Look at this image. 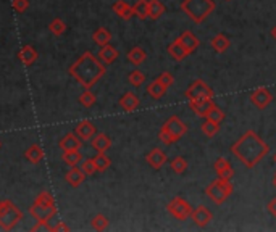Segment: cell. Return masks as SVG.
<instances>
[{
  "label": "cell",
  "mask_w": 276,
  "mask_h": 232,
  "mask_svg": "<svg viewBox=\"0 0 276 232\" xmlns=\"http://www.w3.org/2000/svg\"><path fill=\"white\" fill-rule=\"evenodd\" d=\"M231 153L243 161L246 168L252 169L270 153V145L264 139H260L255 131H246L231 145Z\"/></svg>",
  "instance_id": "obj_1"
},
{
  "label": "cell",
  "mask_w": 276,
  "mask_h": 232,
  "mask_svg": "<svg viewBox=\"0 0 276 232\" xmlns=\"http://www.w3.org/2000/svg\"><path fill=\"white\" fill-rule=\"evenodd\" d=\"M105 66L100 60L94 57V53L84 52L82 55L70 66V76L76 79L84 89H91L94 84L99 83V79L105 76Z\"/></svg>",
  "instance_id": "obj_2"
},
{
  "label": "cell",
  "mask_w": 276,
  "mask_h": 232,
  "mask_svg": "<svg viewBox=\"0 0 276 232\" xmlns=\"http://www.w3.org/2000/svg\"><path fill=\"white\" fill-rule=\"evenodd\" d=\"M181 10L188 15L194 23H204L215 10L213 0H183Z\"/></svg>",
  "instance_id": "obj_3"
},
{
  "label": "cell",
  "mask_w": 276,
  "mask_h": 232,
  "mask_svg": "<svg viewBox=\"0 0 276 232\" xmlns=\"http://www.w3.org/2000/svg\"><path fill=\"white\" fill-rule=\"evenodd\" d=\"M23 220V211L11 200L0 202V229L11 231Z\"/></svg>",
  "instance_id": "obj_4"
},
{
  "label": "cell",
  "mask_w": 276,
  "mask_h": 232,
  "mask_svg": "<svg viewBox=\"0 0 276 232\" xmlns=\"http://www.w3.org/2000/svg\"><path fill=\"white\" fill-rule=\"evenodd\" d=\"M233 190L234 189H233V184L230 182V179H222V177H218V179L212 181L209 186L205 187V195L209 197L213 203L222 205L233 195Z\"/></svg>",
  "instance_id": "obj_5"
},
{
  "label": "cell",
  "mask_w": 276,
  "mask_h": 232,
  "mask_svg": "<svg viewBox=\"0 0 276 232\" xmlns=\"http://www.w3.org/2000/svg\"><path fill=\"white\" fill-rule=\"evenodd\" d=\"M186 99L189 102L192 100H205V99H213V91L212 87H209L202 79L194 81L188 89H186Z\"/></svg>",
  "instance_id": "obj_6"
},
{
  "label": "cell",
  "mask_w": 276,
  "mask_h": 232,
  "mask_svg": "<svg viewBox=\"0 0 276 232\" xmlns=\"http://www.w3.org/2000/svg\"><path fill=\"white\" fill-rule=\"evenodd\" d=\"M168 213L176 218L178 221H184L191 218V213H192V207L189 205V202H186L183 197H175L173 200L168 203Z\"/></svg>",
  "instance_id": "obj_7"
},
{
  "label": "cell",
  "mask_w": 276,
  "mask_h": 232,
  "mask_svg": "<svg viewBox=\"0 0 276 232\" xmlns=\"http://www.w3.org/2000/svg\"><path fill=\"white\" fill-rule=\"evenodd\" d=\"M29 215L36 221L49 223L52 218L57 215V205L55 203H32L29 208Z\"/></svg>",
  "instance_id": "obj_8"
},
{
  "label": "cell",
  "mask_w": 276,
  "mask_h": 232,
  "mask_svg": "<svg viewBox=\"0 0 276 232\" xmlns=\"http://www.w3.org/2000/svg\"><path fill=\"white\" fill-rule=\"evenodd\" d=\"M272 100H273V95L267 87H259L251 94V102L259 110H265L272 104Z\"/></svg>",
  "instance_id": "obj_9"
},
{
  "label": "cell",
  "mask_w": 276,
  "mask_h": 232,
  "mask_svg": "<svg viewBox=\"0 0 276 232\" xmlns=\"http://www.w3.org/2000/svg\"><path fill=\"white\" fill-rule=\"evenodd\" d=\"M191 220L194 221L196 226H199V228H207L212 223L213 215H212V211L209 208L204 207V205H201V207H197V208H192Z\"/></svg>",
  "instance_id": "obj_10"
},
{
  "label": "cell",
  "mask_w": 276,
  "mask_h": 232,
  "mask_svg": "<svg viewBox=\"0 0 276 232\" xmlns=\"http://www.w3.org/2000/svg\"><path fill=\"white\" fill-rule=\"evenodd\" d=\"M163 126L175 135L176 140H179L186 132H188V126H186L184 122L179 119V116H170V118L165 121Z\"/></svg>",
  "instance_id": "obj_11"
},
{
  "label": "cell",
  "mask_w": 276,
  "mask_h": 232,
  "mask_svg": "<svg viewBox=\"0 0 276 232\" xmlns=\"http://www.w3.org/2000/svg\"><path fill=\"white\" fill-rule=\"evenodd\" d=\"M146 161H147V165L150 168L160 169L165 163L168 161V156H167V153H165L162 148H152L150 152L146 155Z\"/></svg>",
  "instance_id": "obj_12"
},
{
  "label": "cell",
  "mask_w": 276,
  "mask_h": 232,
  "mask_svg": "<svg viewBox=\"0 0 276 232\" xmlns=\"http://www.w3.org/2000/svg\"><path fill=\"white\" fill-rule=\"evenodd\" d=\"M74 134L78 135V137L82 140V142H87V140H91L95 134H97V127H95L91 121H81L78 126H76L74 129Z\"/></svg>",
  "instance_id": "obj_13"
},
{
  "label": "cell",
  "mask_w": 276,
  "mask_h": 232,
  "mask_svg": "<svg viewBox=\"0 0 276 232\" xmlns=\"http://www.w3.org/2000/svg\"><path fill=\"white\" fill-rule=\"evenodd\" d=\"M215 107L213 104V99H205V100H192L189 102V108L192 112H194L197 116H201V118H205L209 112L212 108Z\"/></svg>",
  "instance_id": "obj_14"
},
{
  "label": "cell",
  "mask_w": 276,
  "mask_h": 232,
  "mask_svg": "<svg viewBox=\"0 0 276 232\" xmlns=\"http://www.w3.org/2000/svg\"><path fill=\"white\" fill-rule=\"evenodd\" d=\"M213 169H215L217 176L222 177V179H231V177L234 176V168H233V165L226 158H223V156L215 161V165H213Z\"/></svg>",
  "instance_id": "obj_15"
},
{
  "label": "cell",
  "mask_w": 276,
  "mask_h": 232,
  "mask_svg": "<svg viewBox=\"0 0 276 232\" xmlns=\"http://www.w3.org/2000/svg\"><path fill=\"white\" fill-rule=\"evenodd\" d=\"M58 147L61 148V152H70V150H81L82 140L73 132H68L63 139L58 142Z\"/></svg>",
  "instance_id": "obj_16"
},
{
  "label": "cell",
  "mask_w": 276,
  "mask_h": 232,
  "mask_svg": "<svg viewBox=\"0 0 276 232\" xmlns=\"http://www.w3.org/2000/svg\"><path fill=\"white\" fill-rule=\"evenodd\" d=\"M118 105L126 113H131V112L137 110V107L141 105V102H139V99H137V95H134L133 92H126L125 95H121V99L118 100Z\"/></svg>",
  "instance_id": "obj_17"
},
{
  "label": "cell",
  "mask_w": 276,
  "mask_h": 232,
  "mask_svg": "<svg viewBox=\"0 0 276 232\" xmlns=\"http://www.w3.org/2000/svg\"><path fill=\"white\" fill-rule=\"evenodd\" d=\"M84 179H86V174H84V171H82L81 168H78V166H71V169L68 171L66 174H65V181L70 184L71 187H79L82 182H84Z\"/></svg>",
  "instance_id": "obj_18"
},
{
  "label": "cell",
  "mask_w": 276,
  "mask_h": 232,
  "mask_svg": "<svg viewBox=\"0 0 276 232\" xmlns=\"http://www.w3.org/2000/svg\"><path fill=\"white\" fill-rule=\"evenodd\" d=\"M178 39H179V42L183 44V47H184L186 52H188V53L196 52L197 47L201 45V42H199V39H197L191 31H184Z\"/></svg>",
  "instance_id": "obj_19"
},
{
  "label": "cell",
  "mask_w": 276,
  "mask_h": 232,
  "mask_svg": "<svg viewBox=\"0 0 276 232\" xmlns=\"http://www.w3.org/2000/svg\"><path fill=\"white\" fill-rule=\"evenodd\" d=\"M91 142H92L94 150H97V153H105L107 150L112 147V139H110L108 135L103 134V132L95 134L94 137L91 139Z\"/></svg>",
  "instance_id": "obj_20"
},
{
  "label": "cell",
  "mask_w": 276,
  "mask_h": 232,
  "mask_svg": "<svg viewBox=\"0 0 276 232\" xmlns=\"http://www.w3.org/2000/svg\"><path fill=\"white\" fill-rule=\"evenodd\" d=\"M118 55H120L118 50H116L115 47L110 45V44L100 47V50H99V60L102 61V63H105V65H112L113 61L118 58Z\"/></svg>",
  "instance_id": "obj_21"
},
{
  "label": "cell",
  "mask_w": 276,
  "mask_h": 232,
  "mask_svg": "<svg viewBox=\"0 0 276 232\" xmlns=\"http://www.w3.org/2000/svg\"><path fill=\"white\" fill-rule=\"evenodd\" d=\"M113 11H115V15H118L121 19H125V21H128V19H131L134 16V13H133V6H129L125 0H116V2L113 3Z\"/></svg>",
  "instance_id": "obj_22"
},
{
  "label": "cell",
  "mask_w": 276,
  "mask_h": 232,
  "mask_svg": "<svg viewBox=\"0 0 276 232\" xmlns=\"http://www.w3.org/2000/svg\"><path fill=\"white\" fill-rule=\"evenodd\" d=\"M24 158L29 161V163H32V165H37V163H40V161H42V158H44V150H42V147H40L39 144L29 145L26 152H24Z\"/></svg>",
  "instance_id": "obj_23"
},
{
  "label": "cell",
  "mask_w": 276,
  "mask_h": 232,
  "mask_svg": "<svg viewBox=\"0 0 276 232\" xmlns=\"http://www.w3.org/2000/svg\"><path fill=\"white\" fill-rule=\"evenodd\" d=\"M37 52L34 50V47L32 45H24L21 50H19V53H18V58H19V61H21L23 65H26V66H31L34 61L37 60Z\"/></svg>",
  "instance_id": "obj_24"
},
{
  "label": "cell",
  "mask_w": 276,
  "mask_h": 232,
  "mask_svg": "<svg viewBox=\"0 0 276 232\" xmlns=\"http://www.w3.org/2000/svg\"><path fill=\"white\" fill-rule=\"evenodd\" d=\"M210 47L215 52H218V53H223L225 50H228L231 47V40L228 39L225 34H217L215 37H212V40H210Z\"/></svg>",
  "instance_id": "obj_25"
},
{
  "label": "cell",
  "mask_w": 276,
  "mask_h": 232,
  "mask_svg": "<svg viewBox=\"0 0 276 232\" xmlns=\"http://www.w3.org/2000/svg\"><path fill=\"white\" fill-rule=\"evenodd\" d=\"M168 53H170V57L173 60H176V61H181V60H184L186 57L189 55V53L186 52V49L183 47V44L179 42V39L173 40V44L168 45Z\"/></svg>",
  "instance_id": "obj_26"
},
{
  "label": "cell",
  "mask_w": 276,
  "mask_h": 232,
  "mask_svg": "<svg viewBox=\"0 0 276 232\" xmlns=\"http://www.w3.org/2000/svg\"><path fill=\"white\" fill-rule=\"evenodd\" d=\"M147 92L152 99H155V100H160L165 94H167V87H165L162 83H160V79H154L152 83L147 86Z\"/></svg>",
  "instance_id": "obj_27"
},
{
  "label": "cell",
  "mask_w": 276,
  "mask_h": 232,
  "mask_svg": "<svg viewBox=\"0 0 276 232\" xmlns=\"http://www.w3.org/2000/svg\"><path fill=\"white\" fill-rule=\"evenodd\" d=\"M126 58H128L129 63H133L134 66H139V65L144 63V61H146L147 53H146V50H144V49H141V47H134V49H131L128 52Z\"/></svg>",
  "instance_id": "obj_28"
},
{
  "label": "cell",
  "mask_w": 276,
  "mask_h": 232,
  "mask_svg": "<svg viewBox=\"0 0 276 232\" xmlns=\"http://www.w3.org/2000/svg\"><path fill=\"white\" fill-rule=\"evenodd\" d=\"M92 40H94L95 45L103 47V45L110 44V40H112V32H110L107 28H99V29L94 31V34H92Z\"/></svg>",
  "instance_id": "obj_29"
},
{
  "label": "cell",
  "mask_w": 276,
  "mask_h": 232,
  "mask_svg": "<svg viewBox=\"0 0 276 232\" xmlns=\"http://www.w3.org/2000/svg\"><path fill=\"white\" fill-rule=\"evenodd\" d=\"M61 160H63V163H66L68 166H78L84 158H82V153L79 150H70V152L61 153Z\"/></svg>",
  "instance_id": "obj_30"
},
{
  "label": "cell",
  "mask_w": 276,
  "mask_h": 232,
  "mask_svg": "<svg viewBox=\"0 0 276 232\" xmlns=\"http://www.w3.org/2000/svg\"><path fill=\"white\" fill-rule=\"evenodd\" d=\"M165 13V5L160 0H149V18L150 19H158L163 16Z\"/></svg>",
  "instance_id": "obj_31"
},
{
  "label": "cell",
  "mask_w": 276,
  "mask_h": 232,
  "mask_svg": "<svg viewBox=\"0 0 276 232\" xmlns=\"http://www.w3.org/2000/svg\"><path fill=\"white\" fill-rule=\"evenodd\" d=\"M133 13L139 19L149 18V0H137L133 6Z\"/></svg>",
  "instance_id": "obj_32"
},
{
  "label": "cell",
  "mask_w": 276,
  "mask_h": 232,
  "mask_svg": "<svg viewBox=\"0 0 276 232\" xmlns=\"http://www.w3.org/2000/svg\"><path fill=\"white\" fill-rule=\"evenodd\" d=\"M94 163H95V169H97V173H103L110 168V165H112V160H110L105 153H97L94 156Z\"/></svg>",
  "instance_id": "obj_33"
},
{
  "label": "cell",
  "mask_w": 276,
  "mask_h": 232,
  "mask_svg": "<svg viewBox=\"0 0 276 232\" xmlns=\"http://www.w3.org/2000/svg\"><path fill=\"white\" fill-rule=\"evenodd\" d=\"M78 100H79V104L84 107V108H91V107L95 105V102H97V97H95V95L91 92V89H86V91L79 95Z\"/></svg>",
  "instance_id": "obj_34"
},
{
  "label": "cell",
  "mask_w": 276,
  "mask_h": 232,
  "mask_svg": "<svg viewBox=\"0 0 276 232\" xmlns=\"http://www.w3.org/2000/svg\"><path fill=\"white\" fill-rule=\"evenodd\" d=\"M49 31L53 34V36H61L66 31V24L61 18H55L49 23Z\"/></svg>",
  "instance_id": "obj_35"
},
{
  "label": "cell",
  "mask_w": 276,
  "mask_h": 232,
  "mask_svg": "<svg viewBox=\"0 0 276 232\" xmlns=\"http://www.w3.org/2000/svg\"><path fill=\"white\" fill-rule=\"evenodd\" d=\"M202 132L207 135V137H215V135L220 132V124L218 122H213L210 119H205V122L202 124Z\"/></svg>",
  "instance_id": "obj_36"
},
{
  "label": "cell",
  "mask_w": 276,
  "mask_h": 232,
  "mask_svg": "<svg viewBox=\"0 0 276 232\" xmlns=\"http://www.w3.org/2000/svg\"><path fill=\"white\" fill-rule=\"evenodd\" d=\"M108 224H110V221H108V218L105 215H95L92 218V221H91V226L95 231H105L108 228Z\"/></svg>",
  "instance_id": "obj_37"
},
{
  "label": "cell",
  "mask_w": 276,
  "mask_h": 232,
  "mask_svg": "<svg viewBox=\"0 0 276 232\" xmlns=\"http://www.w3.org/2000/svg\"><path fill=\"white\" fill-rule=\"evenodd\" d=\"M170 168L173 169L176 174H183L186 169H188V161H186L183 156H176L175 160H171Z\"/></svg>",
  "instance_id": "obj_38"
},
{
  "label": "cell",
  "mask_w": 276,
  "mask_h": 232,
  "mask_svg": "<svg viewBox=\"0 0 276 232\" xmlns=\"http://www.w3.org/2000/svg\"><path fill=\"white\" fill-rule=\"evenodd\" d=\"M128 81H129V84H131V86H134V87H141V86L144 84V81H146V74H144L142 71H139V70H134L133 73H129Z\"/></svg>",
  "instance_id": "obj_39"
},
{
  "label": "cell",
  "mask_w": 276,
  "mask_h": 232,
  "mask_svg": "<svg viewBox=\"0 0 276 232\" xmlns=\"http://www.w3.org/2000/svg\"><path fill=\"white\" fill-rule=\"evenodd\" d=\"M158 139H160V142H162V144H165V145H171V144H175V142H178L175 139V135L171 134L165 126H162L160 131H158Z\"/></svg>",
  "instance_id": "obj_40"
},
{
  "label": "cell",
  "mask_w": 276,
  "mask_h": 232,
  "mask_svg": "<svg viewBox=\"0 0 276 232\" xmlns=\"http://www.w3.org/2000/svg\"><path fill=\"white\" fill-rule=\"evenodd\" d=\"M205 118L210 119V121H213V122H218V124H220V122H222V121L225 119V113H223L222 108H218V107L215 105V107H213L212 110L209 112V115L205 116Z\"/></svg>",
  "instance_id": "obj_41"
},
{
  "label": "cell",
  "mask_w": 276,
  "mask_h": 232,
  "mask_svg": "<svg viewBox=\"0 0 276 232\" xmlns=\"http://www.w3.org/2000/svg\"><path fill=\"white\" fill-rule=\"evenodd\" d=\"M82 171H84L86 176H92L94 173H97V169H95V163H94V158H84L81 161V166H79Z\"/></svg>",
  "instance_id": "obj_42"
},
{
  "label": "cell",
  "mask_w": 276,
  "mask_h": 232,
  "mask_svg": "<svg viewBox=\"0 0 276 232\" xmlns=\"http://www.w3.org/2000/svg\"><path fill=\"white\" fill-rule=\"evenodd\" d=\"M13 8L18 13H24L27 8H29V0H13L11 2Z\"/></svg>",
  "instance_id": "obj_43"
},
{
  "label": "cell",
  "mask_w": 276,
  "mask_h": 232,
  "mask_svg": "<svg viewBox=\"0 0 276 232\" xmlns=\"http://www.w3.org/2000/svg\"><path fill=\"white\" fill-rule=\"evenodd\" d=\"M158 79H160V83L165 86V87H170V86H173V83H175V78H173V74H170L168 71H165V73H162L160 76H158Z\"/></svg>",
  "instance_id": "obj_44"
},
{
  "label": "cell",
  "mask_w": 276,
  "mask_h": 232,
  "mask_svg": "<svg viewBox=\"0 0 276 232\" xmlns=\"http://www.w3.org/2000/svg\"><path fill=\"white\" fill-rule=\"evenodd\" d=\"M31 231H49L52 232V226L49 223H44V221H37L34 226L31 228Z\"/></svg>",
  "instance_id": "obj_45"
},
{
  "label": "cell",
  "mask_w": 276,
  "mask_h": 232,
  "mask_svg": "<svg viewBox=\"0 0 276 232\" xmlns=\"http://www.w3.org/2000/svg\"><path fill=\"white\" fill-rule=\"evenodd\" d=\"M60 231H70V228L66 226V224L63 221H60L58 224H55V226H52V232H60Z\"/></svg>",
  "instance_id": "obj_46"
},
{
  "label": "cell",
  "mask_w": 276,
  "mask_h": 232,
  "mask_svg": "<svg viewBox=\"0 0 276 232\" xmlns=\"http://www.w3.org/2000/svg\"><path fill=\"white\" fill-rule=\"evenodd\" d=\"M267 208H268V211H270V213L276 218V199H273L270 203H268V207H267Z\"/></svg>",
  "instance_id": "obj_47"
},
{
  "label": "cell",
  "mask_w": 276,
  "mask_h": 232,
  "mask_svg": "<svg viewBox=\"0 0 276 232\" xmlns=\"http://www.w3.org/2000/svg\"><path fill=\"white\" fill-rule=\"evenodd\" d=\"M272 37H273V39L276 40V24H275L273 28H272Z\"/></svg>",
  "instance_id": "obj_48"
},
{
  "label": "cell",
  "mask_w": 276,
  "mask_h": 232,
  "mask_svg": "<svg viewBox=\"0 0 276 232\" xmlns=\"http://www.w3.org/2000/svg\"><path fill=\"white\" fill-rule=\"evenodd\" d=\"M273 186H275V187H276V174H275V176H273Z\"/></svg>",
  "instance_id": "obj_49"
},
{
  "label": "cell",
  "mask_w": 276,
  "mask_h": 232,
  "mask_svg": "<svg viewBox=\"0 0 276 232\" xmlns=\"http://www.w3.org/2000/svg\"><path fill=\"white\" fill-rule=\"evenodd\" d=\"M273 160H275V163H276V153H275V156H273Z\"/></svg>",
  "instance_id": "obj_50"
},
{
  "label": "cell",
  "mask_w": 276,
  "mask_h": 232,
  "mask_svg": "<svg viewBox=\"0 0 276 232\" xmlns=\"http://www.w3.org/2000/svg\"><path fill=\"white\" fill-rule=\"evenodd\" d=\"M0 147H2V144H0Z\"/></svg>",
  "instance_id": "obj_51"
}]
</instances>
